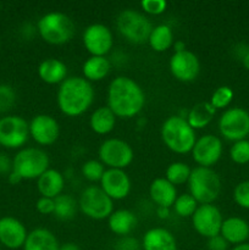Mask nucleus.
<instances>
[{
  "label": "nucleus",
  "instance_id": "9",
  "mask_svg": "<svg viewBox=\"0 0 249 250\" xmlns=\"http://www.w3.org/2000/svg\"><path fill=\"white\" fill-rule=\"evenodd\" d=\"M98 155L103 165L107 168L124 170L133 161L134 151L124 139L109 138L100 144Z\"/></svg>",
  "mask_w": 249,
  "mask_h": 250
},
{
  "label": "nucleus",
  "instance_id": "47",
  "mask_svg": "<svg viewBox=\"0 0 249 250\" xmlns=\"http://www.w3.org/2000/svg\"><path fill=\"white\" fill-rule=\"evenodd\" d=\"M229 250H249V243H242L238 246H233Z\"/></svg>",
  "mask_w": 249,
  "mask_h": 250
},
{
  "label": "nucleus",
  "instance_id": "43",
  "mask_svg": "<svg viewBox=\"0 0 249 250\" xmlns=\"http://www.w3.org/2000/svg\"><path fill=\"white\" fill-rule=\"evenodd\" d=\"M156 215H158L159 219L166 220L170 217V208H164V207H158L156 208Z\"/></svg>",
  "mask_w": 249,
  "mask_h": 250
},
{
  "label": "nucleus",
  "instance_id": "42",
  "mask_svg": "<svg viewBox=\"0 0 249 250\" xmlns=\"http://www.w3.org/2000/svg\"><path fill=\"white\" fill-rule=\"evenodd\" d=\"M12 171V160L5 153H0V175H7Z\"/></svg>",
  "mask_w": 249,
  "mask_h": 250
},
{
  "label": "nucleus",
  "instance_id": "14",
  "mask_svg": "<svg viewBox=\"0 0 249 250\" xmlns=\"http://www.w3.org/2000/svg\"><path fill=\"white\" fill-rule=\"evenodd\" d=\"M222 151L224 146L219 137L215 134H204L197 138L190 153L198 166L211 168L220 160Z\"/></svg>",
  "mask_w": 249,
  "mask_h": 250
},
{
  "label": "nucleus",
  "instance_id": "13",
  "mask_svg": "<svg viewBox=\"0 0 249 250\" xmlns=\"http://www.w3.org/2000/svg\"><path fill=\"white\" fill-rule=\"evenodd\" d=\"M83 45L90 56H106L114 46L111 29L103 23H92L84 29Z\"/></svg>",
  "mask_w": 249,
  "mask_h": 250
},
{
  "label": "nucleus",
  "instance_id": "22",
  "mask_svg": "<svg viewBox=\"0 0 249 250\" xmlns=\"http://www.w3.org/2000/svg\"><path fill=\"white\" fill-rule=\"evenodd\" d=\"M65 188V177L60 171L55 168H48L41 177L37 180V189L41 197L55 199Z\"/></svg>",
  "mask_w": 249,
  "mask_h": 250
},
{
  "label": "nucleus",
  "instance_id": "38",
  "mask_svg": "<svg viewBox=\"0 0 249 250\" xmlns=\"http://www.w3.org/2000/svg\"><path fill=\"white\" fill-rule=\"evenodd\" d=\"M141 7L145 14L161 15L167 9V2L165 0H143Z\"/></svg>",
  "mask_w": 249,
  "mask_h": 250
},
{
  "label": "nucleus",
  "instance_id": "27",
  "mask_svg": "<svg viewBox=\"0 0 249 250\" xmlns=\"http://www.w3.org/2000/svg\"><path fill=\"white\" fill-rule=\"evenodd\" d=\"M116 119L114 112L107 106H99L92 112L89 117V127L94 133L105 136L114 131L116 126Z\"/></svg>",
  "mask_w": 249,
  "mask_h": 250
},
{
  "label": "nucleus",
  "instance_id": "10",
  "mask_svg": "<svg viewBox=\"0 0 249 250\" xmlns=\"http://www.w3.org/2000/svg\"><path fill=\"white\" fill-rule=\"evenodd\" d=\"M220 134L225 139L238 142L249 136V112L242 107H229L219 119Z\"/></svg>",
  "mask_w": 249,
  "mask_h": 250
},
{
  "label": "nucleus",
  "instance_id": "16",
  "mask_svg": "<svg viewBox=\"0 0 249 250\" xmlns=\"http://www.w3.org/2000/svg\"><path fill=\"white\" fill-rule=\"evenodd\" d=\"M60 136V126L55 117L46 114L36 115L29 122V137L39 146H51Z\"/></svg>",
  "mask_w": 249,
  "mask_h": 250
},
{
  "label": "nucleus",
  "instance_id": "34",
  "mask_svg": "<svg viewBox=\"0 0 249 250\" xmlns=\"http://www.w3.org/2000/svg\"><path fill=\"white\" fill-rule=\"evenodd\" d=\"M105 170L106 168L103 165L102 161L92 159V160H88L83 164L81 172H82L83 177L89 181V182H100Z\"/></svg>",
  "mask_w": 249,
  "mask_h": 250
},
{
  "label": "nucleus",
  "instance_id": "6",
  "mask_svg": "<svg viewBox=\"0 0 249 250\" xmlns=\"http://www.w3.org/2000/svg\"><path fill=\"white\" fill-rule=\"evenodd\" d=\"M49 156L41 148H22L12 159V171L21 180H38L49 168Z\"/></svg>",
  "mask_w": 249,
  "mask_h": 250
},
{
  "label": "nucleus",
  "instance_id": "25",
  "mask_svg": "<svg viewBox=\"0 0 249 250\" xmlns=\"http://www.w3.org/2000/svg\"><path fill=\"white\" fill-rule=\"evenodd\" d=\"M23 250H59L60 243L51 231L46 229H36L28 232Z\"/></svg>",
  "mask_w": 249,
  "mask_h": 250
},
{
  "label": "nucleus",
  "instance_id": "37",
  "mask_svg": "<svg viewBox=\"0 0 249 250\" xmlns=\"http://www.w3.org/2000/svg\"><path fill=\"white\" fill-rule=\"evenodd\" d=\"M233 199L238 207L249 210V181L239 182L234 187Z\"/></svg>",
  "mask_w": 249,
  "mask_h": 250
},
{
  "label": "nucleus",
  "instance_id": "40",
  "mask_svg": "<svg viewBox=\"0 0 249 250\" xmlns=\"http://www.w3.org/2000/svg\"><path fill=\"white\" fill-rule=\"evenodd\" d=\"M36 209L42 215H54L55 211V200L51 198L41 197L36 202Z\"/></svg>",
  "mask_w": 249,
  "mask_h": 250
},
{
  "label": "nucleus",
  "instance_id": "30",
  "mask_svg": "<svg viewBox=\"0 0 249 250\" xmlns=\"http://www.w3.org/2000/svg\"><path fill=\"white\" fill-rule=\"evenodd\" d=\"M54 200H55V211H54V215L58 219L68 221V220H72L77 215L78 209H80L78 208V200H76L72 195L62 193V194L56 197Z\"/></svg>",
  "mask_w": 249,
  "mask_h": 250
},
{
  "label": "nucleus",
  "instance_id": "39",
  "mask_svg": "<svg viewBox=\"0 0 249 250\" xmlns=\"http://www.w3.org/2000/svg\"><path fill=\"white\" fill-rule=\"evenodd\" d=\"M142 244L137 238L131 236L120 237L115 244V250H141Z\"/></svg>",
  "mask_w": 249,
  "mask_h": 250
},
{
  "label": "nucleus",
  "instance_id": "35",
  "mask_svg": "<svg viewBox=\"0 0 249 250\" xmlns=\"http://www.w3.org/2000/svg\"><path fill=\"white\" fill-rule=\"evenodd\" d=\"M229 158L234 164L238 165H246L249 163V141L242 139V141L234 142L229 149Z\"/></svg>",
  "mask_w": 249,
  "mask_h": 250
},
{
  "label": "nucleus",
  "instance_id": "4",
  "mask_svg": "<svg viewBox=\"0 0 249 250\" xmlns=\"http://www.w3.org/2000/svg\"><path fill=\"white\" fill-rule=\"evenodd\" d=\"M75 23L63 12L51 11L43 15L37 23V32L44 42L51 45L68 43L75 34Z\"/></svg>",
  "mask_w": 249,
  "mask_h": 250
},
{
  "label": "nucleus",
  "instance_id": "33",
  "mask_svg": "<svg viewBox=\"0 0 249 250\" xmlns=\"http://www.w3.org/2000/svg\"><path fill=\"white\" fill-rule=\"evenodd\" d=\"M233 90L228 85H221L216 88L210 98V104L212 105L215 110H222L229 106V104L233 100Z\"/></svg>",
  "mask_w": 249,
  "mask_h": 250
},
{
  "label": "nucleus",
  "instance_id": "1",
  "mask_svg": "<svg viewBox=\"0 0 249 250\" xmlns=\"http://www.w3.org/2000/svg\"><path fill=\"white\" fill-rule=\"evenodd\" d=\"M145 93L134 80L127 76H119L107 87L106 106L119 119H132L143 110Z\"/></svg>",
  "mask_w": 249,
  "mask_h": 250
},
{
  "label": "nucleus",
  "instance_id": "20",
  "mask_svg": "<svg viewBox=\"0 0 249 250\" xmlns=\"http://www.w3.org/2000/svg\"><path fill=\"white\" fill-rule=\"evenodd\" d=\"M220 236L232 246L246 243L249 238V224L241 217H228L222 222Z\"/></svg>",
  "mask_w": 249,
  "mask_h": 250
},
{
  "label": "nucleus",
  "instance_id": "31",
  "mask_svg": "<svg viewBox=\"0 0 249 250\" xmlns=\"http://www.w3.org/2000/svg\"><path fill=\"white\" fill-rule=\"evenodd\" d=\"M190 172H192V168L189 167L188 164L182 163V161H175V163H171L166 168L165 178L176 187V186H182L187 183L189 180Z\"/></svg>",
  "mask_w": 249,
  "mask_h": 250
},
{
  "label": "nucleus",
  "instance_id": "46",
  "mask_svg": "<svg viewBox=\"0 0 249 250\" xmlns=\"http://www.w3.org/2000/svg\"><path fill=\"white\" fill-rule=\"evenodd\" d=\"M173 49H175V53H180V51L186 50V44L182 41H176L173 43Z\"/></svg>",
  "mask_w": 249,
  "mask_h": 250
},
{
  "label": "nucleus",
  "instance_id": "17",
  "mask_svg": "<svg viewBox=\"0 0 249 250\" xmlns=\"http://www.w3.org/2000/svg\"><path fill=\"white\" fill-rule=\"evenodd\" d=\"M100 188L112 200H122L131 192V178L124 170L106 168L100 180Z\"/></svg>",
  "mask_w": 249,
  "mask_h": 250
},
{
  "label": "nucleus",
  "instance_id": "7",
  "mask_svg": "<svg viewBox=\"0 0 249 250\" xmlns=\"http://www.w3.org/2000/svg\"><path fill=\"white\" fill-rule=\"evenodd\" d=\"M116 27L120 34L132 44H143L148 42L149 34L153 29L150 20L133 9L122 10L117 15Z\"/></svg>",
  "mask_w": 249,
  "mask_h": 250
},
{
  "label": "nucleus",
  "instance_id": "12",
  "mask_svg": "<svg viewBox=\"0 0 249 250\" xmlns=\"http://www.w3.org/2000/svg\"><path fill=\"white\" fill-rule=\"evenodd\" d=\"M222 222L224 217L221 211L214 204L199 205L192 216L193 229L198 234L207 239L219 236Z\"/></svg>",
  "mask_w": 249,
  "mask_h": 250
},
{
  "label": "nucleus",
  "instance_id": "32",
  "mask_svg": "<svg viewBox=\"0 0 249 250\" xmlns=\"http://www.w3.org/2000/svg\"><path fill=\"white\" fill-rule=\"evenodd\" d=\"M198 207H199L198 202L189 193L177 195L173 203V210L180 217H192Z\"/></svg>",
  "mask_w": 249,
  "mask_h": 250
},
{
  "label": "nucleus",
  "instance_id": "45",
  "mask_svg": "<svg viewBox=\"0 0 249 250\" xmlns=\"http://www.w3.org/2000/svg\"><path fill=\"white\" fill-rule=\"evenodd\" d=\"M7 180H9V183L10 185H17V183L21 182V177H20L17 173H15L14 171H11V172L9 173V176H7Z\"/></svg>",
  "mask_w": 249,
  "mask_h": 250
},
{
  "label": "nucleus",
  "instance_id": "26",
  "mask_svg": "<svg viewBox=\"0 0 249 250\" xmlns=\"http://www.w3.org/2000/svg\"><path fill=\"white\" fill-rule=\"evenodd\" d=\"M111 71V62L106 56H89L82 65L83 77L87 81L99 82Z\"/></svg>",
  "mask_w": 249,
  "mask_h": 250
},
{
  "label": "nucleus",
  "instance_id": "23",
  "mask_svg": "<svg viewBox=\"0 0 249 250\" xmlns=\"http://www.w3.org/2000/svg\"><path fill=\"white\" fill-rule=\"evenodd\" d=\"M38 76L46 84H61L67 78V66L59 59H45L39 63Z\"/></svg>",
  "mask_w": 249,
  "mask_h": 250
},
{
  "label": "nucleus",
  "instance_id": "24",
  "mask_svg": "<svg viewBox=\"0 0 249 250\" xmlns=\"http://www.w3.org/2000/svg\"><path fill=\"white\" fill-rule=\"evenodd\" d=\"M109 229L115 236L126 237L132 233L137 226V216L128 209L114 210L107 219Z\"/></svg>",
  "mask_w": 249,
  "mask_h": 250
},
{
  "label": "nucleus",
  "instance_id": "8",
  "mask_svg": "<svg viewBox=\"0 0 249 250\" xmlns=\"http://www.w3.org/2000/svg\"><path fill=\"white\" fill-rule=\"evenodd\" d=\"M78 208L88 219L102 221L114 212V200L105 194L100 186H88L81 193Z\"/></svg>",
  "mask_w": 249,
  "mask_h": 250
},
{
  "label": "nucleus",
  "instance_id": "48",
  "mask_svg": "<svg viewBox=\"0 0 249 250\" xmlns=\"http://www.w3.org/2000/svg\"><path fill=\"white\" fill-rule=\"evenodd\" d=\"M242 63H243L244 68H247L249 71V51L242 58Z\"/></svg>",
  "mask_w": 249,
  "mask_h": 250
},
{
  "label": "nucleus",
  "instance_id": "5",
  "mask_svg": "<svg viewBox=\"0 0 249 250\" xmlns=\"http://www.w3.org/2000/svg\"><path fill=\"white\" fill-rule=\"evenodd\" d=\"M189 194L198 204H212L219 198L222 190V182L217 172L210 167L192 168L189 180L187 182Z\"/></svg>",
  "mask_w": 249,
  "mask_h": 250
},
{
  "label": "nucleus",
  "instance_id": "36",
  "mask_svg": "<svg viewBox=\"0 0 249 250\" xmlns=\"http://www.w3.org/2000/svg\"><path fill=\"white\" fill-rule=\"evenodd\" d=\"M16 104V92L10 84H0V114L10 111Z\"/></svg>",
  "mask_w": 249,
  "mask_h": 250
},
{
  "label": "nucleus",
  "instance_id": "18",
  "mask_svg": "<svg viewBox=\"0 0 249 250\" xmlns=\"http://www.w3.org/2000/svg\"><path fill=\"white\" fill-rule=\"evenodd\" d=\"M28 232L20 220L12 216L0 219V244L5 248L16 250L23 248Z\"/></svg>",
  "mask_w": 249,
  "mask_h": 250
},
{
  "label": "nucleus",
  "instance_id": "21",
  "mask_svg": "<svg viewBox=\"0 0 249 250\" xmlns=\"http://www.w3.org/2000/svg\"><path fill=\"white\" fill-rule=\"evenodd\" d=\"M177 195V189L175 186L171 185L165 177L155 178L149 186V197L156 208L173 207Z\"/></svg>",
  "mask_w": 249,
  "mask_h": 250
},
{
  "label": "nucleus",
  "instance_id": "15",
  "mask_svg": "<svg viewBox=\"0 0 249 250\" xmlns=\"http://www.w3.org/2000/svg\"><path fill=\"white\" fill-rule=\"evenodd\" d=\"M168 67L172 76L177 81L192 82L200 72V61L194 53L186 49L180 53L172 54Z\"/></svg>",
  "mask_w": 249,
  "mask_h": 250
},
{
  "label": "nucleus",
  "instance_id": "41",
  "mask_svg": "<svg viewBox=\"0 0 249 250\" xmlns=\"http://www.w3.org/2000/svg\"><path fill=\"white\" fill-rule=\"evenodd\" d=\"M208 250H228L229 244L221 236H215L208 239Z\"/></svg>",
  "mask_w": 249,
  "mask_h": 250
},
{
  "label": "nucleus",
  "instance_id": "11",
  "mask_svg": "<svg viewBox=\"0 0 249 250\" xmlns=\"http://www.w3.org/2000/svg\"><path fill=\"white\" fill-rule=\"evenodd\" d=\"M29 138V124L21 116L9 115L0 119V146L19 149Z\"/></svg>",
  "mask_w": 249,
  "mask_h": 250
},
{
  "label": "nucleus",
  "instance_id": "49",
  "mask_svg": "<svg viewBox=\"0 0 249 250\" xmlns=\"http://www.w3.org/2000/svg\"><path fill=\"white\" fill-rule=\"evenodd\" d=\"M0 46H1V43H0Z\"/></svg>",
  "mask_w": 249,
  "mask_h": 250
},
{
  "label": "nucleus",
  "instance_id": "44",
  "mask_svg": "<svg viewBox=\"0 0 249 250\" xmlns=\"http://www.w3.org/2000/svg\"><path fill=\"white\" fill-rule=\"evenodd\" d=\"M59 250H81L80 246L73 242H67V243L60 244V249Z\"/></svg>",
  "mask_w": 249,
  "mask_h": 250
},
{
  "label": "nucleus",
  "instance_id": "2",
  "mask_svg": "<svg viewBox=\"0 0 249 250\" xmlns=\"http://www.w3.org/2000/svg\"><path fill=\"white\" fill-rule=\"evenodd\" d=\"M94 98V88L89 81L81 76H71L59 87L56 103L63 115L77 117L92 106Z\"/></svg>",
  "mask_w": 249,
  "mask_h": 250
},
{
  "label": "nucleus",
  "instance_id": "19",
  "mask_svg": "<svg viewBox=\"0 0 249 250\" xmlns=\"http://www.w3.org/2000/svg\"><path fill=\"white\" fill-rule=\"evenodd\" d=\"M143 250H177L175 236L164 227L148 229L142 238Z\"/></svg>",
  "mask_w": 249,
  "mask_h": 250
},
{
  "label": "nucleus",
  "instance_id": "3",
  "mask_svg": "<svg viewBox=\"0 0 249 250\" xmlns=\"http://www.w3.org/2000/svg\"><path fill=\"white\" fill-rule=\"evenodd\" d=\"M160 134L164 144L176 154L190 153L197 141L195 131L180 115L167 117L161 125Z\"/></svg>",
  "mask_w": 249,
  "mask_h": 250
},
{
  "label": "nucleus",
  "instance_id": "28",
  "mask_svg": "<svg viewBox=\"0 0 249 250\" xmlns=\"http://www.w3.org/2000/svg\"><path fill=\"white\" fill-rule=\"evenodd\" d=\"M215 112H216V110L212 107V105L209 102L198 103L188 110L186 120L194 131L195 129H203L209 126L210 122L214 119Z\"/></svg>",
  "mask_w": 249,
  "mask_h": 250
},
{
  "label": "nucleus",
  "instance_id": "29",
  "mask_svg": "<svg viewBox=\"0 0 249 250\" xmlns=\"http://www.w3.org/2000/svg\"><path fill=\"white\" fill-rule=\"evenodd\" d=\"M148 43L150 48L158 53H164V51L168 50L170 48H172L173 43H175L172 28L165 23L153 27L150 34H149Z\"/></svg>",
  "mask_w": 249,
  "mask_h": 250
}]
</instances>
